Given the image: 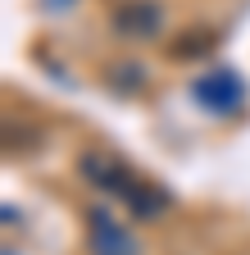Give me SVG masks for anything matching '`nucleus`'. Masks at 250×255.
I'll use <instances>...</instances> for the list:
<instances>
[{
	"instance_id": "7ed1b4c3",
	"label": "nucleus",
	"mask_w": 250,
	"mask_h": 255,
	"mask_svg": "<svg viewBox=\"0 0 250 255\" xmlns=\"http://www.w3.org/2000/svg\"><path fill=\"white\" fill-rule=\"evenodd\" d=\"M86 246H91V255H137V237L105 205L86 210Z\"/></svg>"
},
{
	"instance_id": "423d86ee",
	"label": "nucleus",
	"mask_w": 250,
	"mask_h": 255,
	"mask_svg": "<svg viewBox=\"0 0 250 255\" xmlns=\"http://www.w3.org/2000/svg\"><path fill=\"white\" fill-rule=\"evenodd\" d=\"M46 5H50V9H69L73 0H46Z\"/></svg>"
},
{
	"instance_id": "f257e3e1",
	"label": "nucleus",
	"mask_w": 250,
	"mask_h": 255,
	"mask_svg": "<svg viewBox=\"0 0 250 255\" xmlns=\"http://www.w3.org/2000/svg\"><path fill=\"white\" fill-rule=\"evenodd\" d=\"M78 169L86 173V182H96L100 191H109L114 201H123L137 219H160L164 210H168V196L160 187H150L146 178H137L132 169H123L114 155H105V150H86L82 159H78Z\"/></svg>"
},
{
	"instance_id": "39448f33",
	"label": "nucleus",
	"mask_w": 250,
	"mask_h": 255,
	"mask_svg": "<svg viewBox=\"0 0 250 255\" xmlns=\"http://www.w3.org/2000/svg\"><path fill=\"white\" fill-rule=\"evenodd\" d=\"M109 82L118 91H141V73H137V64H132V73H109Z\"/></svg>"
},
{
	"instance_id": "f03ea898",
	"label": "nucleus",
	"mask_w": 250,
	"mask_h": 255,
	"mask_svg": "<svg viewBox=\"0 0 250 255\" xmlns=\"http://www.w3.org/2000/svg\"><path fill=\"white\" fill-rule=\"evenodd\" d=\"M191 96L196 105L209 110V114H237L241 101H246V87L232 69H205L196 82H191Z\"/></svg>"
},
{
	"instance_id": "20e7f679",
	"label": "nucleus",
	"mask_w": 250,
	"mask_h": 255,
	"mask_svg": "<svg viewBox=\"0 0 250 255\" xmlns=\"http://www.w3.org/2000/svg\"><path fill=\"white\" fill-rule=\"evenodd\" d=\"M114 27H118V37H137V41H146V37H155V32L164 27V9L155 5V0H128V5H118Z\"/></svg>"
}]
</instances>
